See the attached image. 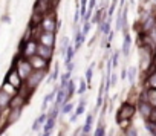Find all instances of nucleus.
<instances>
[{"label":"nucleus","instance_id":"1","mask_svg":"<svg viewBox=\"0 0 156 136\" xmlns=\"http://www.w3.org/2000/svg\"><path fill=\"white\" fill-rule=\"evenodd\" d=\"M136 112L138 110H136V106L135 104H132L130 101H124L119 106L118 112H116V122L119 124L122 121H132Z\"/></svg>","mask_w":156,"mask_h":136},{"label":"nucleus","instance_id":"2","mask_svg":"<svg viewBox=\"0 0 156 136\" xmlns=\"http://www.w3.org/2000/svg\"><path fill=\"white\" fill-rule=\"evenodd\" d=\"M14 67L17 69V72H19V75H20V78H22L23 81H26V80L29 78V75L34 72L29 60H26V58H23V57L17 58V63H16Z\"/></svg>","mask_w":156,"mask_h":136},{"label":"nucleus","instance_id":"3","mask_svg":"<svg viewBox=\"0 0 156 136\" xmlns=\"http://www.w3.org/2000/svg\"><path fill=\"white\" fill-rule=\"evenodd\" d=\"M41 31L43 32H51V34H55L57 32V28H58V22H57V17L54 12H49L43 17L41 20V25H40Z\"/></svg>","mask_w":156,"mask_h":136},{"label":"nucleus","instance_id":"4","mask_svg":"<svg viewBox=\"0 0 156 136\" xmlns=\"http://www.w3.org/2000/svg\"><path fill=\"white\" fill-rule=\"evenodd\" d=\"M37 47H38V41H37V40H28V41H23L20 57L29 60L31 57L37 55Z\"/></svg>","mask_w":156,"mask_h":136},{"label":"nucleus","instance_id":"5","mask_svg":"<svg viewBox=\"0 0 156 136\" xmlns=\"http://www.w3.org/2000/svg\"><path fill=\"white\" fill-rule=\"evenodd\" d=\"M44 77H46V71H34V72L29 75V78L25 81V84H26L31 90H35V89L38 87V84L44 80Z\"/></svg>","mask_w":156,"mask_h":136},{"label":"nucleus","instance_id":"6","mask_svg":"<svg viewBox=\"0 0 156 136\" xmlns=\"http://www.w3.org/2000/svg\"><path fill=\"white\" fill-rule=\"evenodd\" d=\"M29 63L32 66V69L34 71H48V67H49V61L41 58L40 55H34L29 58Z\"/></svg>","mask_w":156,"mask_h":136},{"label":"nucleus","instance_id":"7","mask_svg":"<svg viewBox=\"0 0 156 136\" xmlns=\"http://www.w3.org/2000/svg\"><path fill=\"white\" fill-rule=\"evenodd\" d=\"M6 81L11 84V86H14L17 90L23 86V80L20 78V75H19V72H17V69H16V67H12V69L8 72V75H6Z\"/></svg>","mask_w":156,"mask_h":136},{"label":"nucleus","instance_id":"8","mask_svg":"<svg viewBox=\"0 0 156 136\" xmlns=\"http://www.w3.org/2000/svg\"><path fill=\"white\" fill-rule=\"evenodd\" d=\"M136 110L139 112V115L145 119V121H148V118H150V115H151V110H153V107L147 103V101H144V99H138V104H136Z\"/></svg>","mask_w":156,"mask_h":136},{"label":"nucleus","instance_id":"9","mask_svg":"<svg viewBox=\"0 0 156 136\" xmlns=\"http://www.w3.org/2000/svg\"><path fill=\"white\" fill-rule=\"evenodd\" d=\"M34 12L41 14V16H46V14L52 12L51 2H48V0H37V3H35V6H34Z\"/></svg>","mask_w":156,"mask_h":136},{"label":"nucleus","instance_id":"10","mask_svg":"<svg viewBox=\"0 0 156 136\" xmlns=\"http://www.w3.org/2000/svg\"><path fill=\"white\" fill-rule=\"evenodd\" d=\"M40 44L46 46V47H52L55 46V34H51V32H41L38 40H37Z\"/></svg>","mask_w":156,"mask_h":136},{"label":"nucleus","instance_id":"11","mask_svg":"<svg viewBox=\"0 0 156 136\" xmlns=\"http://www.w3.org/2000/svg\"><path fill=\"white\" fill-rule=\"evenodd\" d=\"M139 99L147 101L153 109H156V89H147V90H144V92L141 93Z\"/></svg>","mask_w":156,"mask_h":136},{"label":"nucleus","instance_id":"12","mask_svg":"<svg viewBox=\"0 0 156 136\" xmlns=\"http://www.w3.org/2000/svg\"><path fill=\"white\" fill-rule=\"evenodd\" d=\"M37 55H40L41 58H44V60H51L52 58V55H54V49L52 47H46V46H43V44H40L38 43V47H37Z\"/></svg>","mask_w":156,"mask_h":136},{"label":"nucleus","instance_id":"13","mask_svg":"<svg viewBox=\"0 0 156 136\" xmlns=\"http://www.w3.org/2000/svg\"><path fill=\"white\" fill-rule=\"evenodd\" d=\"M20 115H22V109H9L8 118H6V127L8 125H12L14 122H17L19 118H20Z\"/></svg>","mask_w":156,"mask_h":136},{"label":"nucleus","instance_id":"14","mask_svg":"<svg viewBox=\"0 0 156 136\" xmlns=\"http://www.w3.org/2000/svg\"><path fill=\"white\" fill-rule=\"evenodd\" d=\"M28 103V99H25L22 95H16V96H12V99H11V104H9V109H23V106Z\"/></svg>","mask_w":156,"mask_h":136},{"label":"nucleus","instance_id":"15","mask_svg":"<svg viewBox=\"0 0 156 136\" xmlns=\"http://www.w3.org/2000/svg\"><path fill=\"white\" fill-rule=\"evenodd\" d=\"M84 109H86V98H81L80 99V104H78V107L75 110V113L70 116V122H76V119L80 118V115L84 113Z\"/></svg>","mask_w":156,"mask_h":136},{"label":"nucleus","instance_id":"16","mask_svg":"<svg viewBox=\"0 0 156 136\" xmlns=\"http://www.w3.org/2000/svg\"><path fill=\"white\" fill-rule=\"evenodd\" d=\"M92 124H94V113L87 115L86 122H84V125L81 127V134H90V131H92Z\"/></svg>","mask_w":156,"mask_h":136},{"label":"nucleus","instance_id":"17","mask_svg":"<svg viewBox=\"0 0 156 136\" xmlns=\"http://www.w3.org/2000/svg\"><path fill=\"white\" fill-rule=\"evenodd\" d=\"M11 96L8 93H5L2 89H0V107H2L3 110L5 109H9V104H11Z\"/></svg>","mask_w":156,"mask_h":136},{"label":"nucleus","instance_id":"18","mask_svg":"<svg viewBox=\"0 0 156 136\" xmlns=\"http://www.w3.org/2000/svg\"><path fill=\"white\" fill-rule=\"evenodd\" d=\"M130 46H132V37L129 32H124V43H122V54L127 57L130 52Z\"/></svg>","mask_w":156,"mask_h":136},{"label":"nucleus","instance_id":"19","mask_svg":"<svg viewBox=\"0 0 156 136\" xmlns=\"http://www.w3.org/2000/svg\"><path fill=\"white\" fill-rule=\"evenodd\" d=\"M48 121V115L46 113H41L35 121H34V124H32V130L34 131H37V130H40L41 128V125H44V122Z\"/></svg>","mask_w":156,"mask_h":136},{"label":"nucleus","instance_id":"20","mask_svg":"<svg viewBox=\"0 0 156 136\" xmlns=\"http://www.w3.org/2000/svg\"><path fill=\"white\" fill-rule=\"evenodd\" d=\"M2 90H3L5 93H8L11 98H12V96H16V95L19 93V90H17L14 86H11L8 81H5V83H3V86H2Z\"/></svg>","mask_w":156,"mask_h":136},{"label":"nucleus","instance_id":"21","mask_svg":"<svg viewBox=\"0 0 156 136\" xmlns=\"http://www.w3.org/2000/svg\"><path fill=\"white\" fill-rule=\"evenodd\" d=\"M57 90H58V89H55V90H52V92H51L49 95H46V96H44V99H43V106H41V109H43V110H46V107H48V104H51V103L54 101V98H55V96H57V93H58Z\"/></svg>","mask_w":156,"mask_h":136},{"label":"nucleus","instance_id":"22","mask_svg":"<svg viewBox=\"0 0 156 136\" xmlns=\"http://www.w3.org/2000/svg\"><path fill=\"white\" fill-rule=\"evenodd\" d=\"M84 40H86V35H84L83 32H78V31H76V37H75V46H73V47H75V51H76L78 47H80V46L83 44V41H84Z\"/></svg>","mask_w":156,"mask_h":136},{"label":"nucleus","instance_id":"23","mask_svg":"<svg viewBox=\"0 0 156 136\" xmlns=\"http://www.w3.org/2000/svg\"><path fill=\"white\" fill-rule=\"evenodd\" d=\"M94 136H106V125H104L103 119H101V121H100V124L97 125V130H95Z\"/></svg>","mask_w":156,"mask_h":136},{"label":"nucleus","instance_id":"24","mask_svg":"<svg viewBox=\"0 0 156 136\" xmlns=\"http://www.w3.org/2000/svg\"><path fill=\"white\" fill-rule=\"evenodd\" d=\"M73 93H75V84H73V81L70 80L69 81V84L66 86V95H67V101L73 96Z\"/></svg>","mask_w":156,"mask_h":136},{"label":"nucleus","instance_id":"25","mask_svg":"<svg viewBox=\"0 0 156 136\" xmlns=\"http://www.w3.org/2000/svg\"><path fill=\"white\" fill-rule=\"evenodd\" d=\"M145 84L148 86V89H156V72H154V74H151V75H148V78H147Z\"/></svg>","mask_w":156,"mask_h":136},{"label":"nucleus","instance_id":"26","mask_svg":"<svg viewBox=\"0 0 156 136\" xmlns=\"http://www.w3.org/2000/svg\"><path fill=\"white\" fill-rule=\"evenodd\" d=\"M73 55H75V47L69 46V49L66 51V64L72 63V58H73Z\"/></svg>","mask_w":156,"mask_h":136},{"label":"nucleus","instance_id":"27","mask_svg":"<svg viewBox=\"0 0 156 136\" xmlns=\"http://www.w3.org/2000/svg\"><path fill=\"white\" fill-rule=\"evenodd\" d=\"M100 25H101V26H100V28H101V31H103L104 34H109V31H110V19H109V20L101 22Z\"/></svg>","mask_w":156,"mask_h":136},{"label":"nucleus","instance_id":"28","mask_svg":"<svg viewBox=\"0 0 156 136\" xmlns=\"http://www.w3.org/2000/svg\"><path fill=\"white\" fill-rule=\"evenodd\" d=\"M124 136H138V130H136V127L130 125L129 128H126V130H124Z\"/></svg>","mask_w":156,"mask_h":136},{"label":"nucleus","instance_id":"29","mask_svg":"<svg viewBox=\"0 0 156 136\" xmlns=\"http://www.w3.org/2000/svg\"><path fill=\"white\" fill-rule=\"evenodd\" d=\"M72 109H73L72 103H69V101H67V103H66V104L61 107V112H60V113H63V115H67V113H70V112H72Z\"/></svg>","mask_w":156,"mask_h":136},{"label":"nucleus","instance_id":"30","mask_svg":"<svg viewBox=\"0 0 156 136\" xmlns=\"http://www.w3.org/2000/svg\"><path fill=\"white\" fill-rule=\"evenodd\" d=\"M67 49H69V38L63 37V40H61V54H66Z\"/></svg>","mask_w":156,"mask_h":136},{"label":"nucleus","instance_id":"31","mask_svg":"<svg viewBox=\"0 0 156 136\" xmlns=\"http://www.w3.org/2000/svg\"><path fill=\"white\" fill-rule=\"evenodd\" d=\"M92 72H94V64L86 71V81L87 83H90V80H92Z\"/></svg>","mask_w":156,"mask_h":136},{"label":"nucleus","instance_id":"32","mask_svg":"<svg viewBox=\"0 0 156 136\" xmlns=\"http://www.w3.org/2000/svg\"><path fill=\"white\" fill-rule=\"evenodd\" d=\"M86 89H87V86H86V83H84V80H81V81H80V89H78L76 92H78V93H80V95H83V93L86 92Z\"/></svg>","mask_w":156,"mask_h":136},{"label":"nucleus","instance_id":"33","mask_svg":"<svg viewBox=\"0 0 156 136\" xmlns=\"http://www.w3.org/2000/svg\"><path fill=\"white\" fill-rule=\"evenodd\" d=\"M89 31H90V22H84V26H83V31H81V32L86 35Z\"/></svg>","mask_w":156,"mask_h":136},{"label":"nucleus","instance_id":"34","mask_svg":"<svg viewBox=\"0 0 156 136\" xmlns=\"http://www.w3.org/2000/svg\"><path fill=\"white\" fill-rule=\"evenodd\" d=\"M148 121H150V122H153V124H156V109H153V110H151V115H150Z\"/></svg>","mask_w":156,"mask_h":136},{"label":"nucleus","instance_id":"35","mask_svg":"<svg viewBox=\"0 0 156 136\" xmlns=\"http://www.w3.org/2000/svg\"><path fill=\"white\" fill-rule=\"evenodd\" d=\"M129 80L133 83V80H135V69H133V67H130V69H129Z\"/></svg>","mask_w":156,"mask_h":136},{"label":"nucleus","instance_id":"36","mask_svg":"<svg viewBox=\"0 0 156 136\" xmlns=\"http://www.w3.org/2000/svg\"><path fill=\"white\" fill-rule=\"evenodd\" d=\"M57 75H58V69L55 67V69H54V72H52V75H51V80H55V78H57Z\"/></svg>","mask_w":156,"mask_h":136},{"label":"nucleus","instance_id":"37","mask_svg":"<svg viewBox=\"0 0 156 136\" xmlns=\"http://www.w3.org/2000/svg\"><path fill=\"white\" fill-rule=\"evenodd\" d=\"M112 61H113V64H115V66L118 64V54H115V55H113V60H112Z\"/></svg>","mask_w":156,"mask_h":136},{"label":"nucleus","instance_id":"38","mask_svg":"<svg viewBox=\"0 0 156 136\" xmlns=\"http://www.w3.org/2000/svg\"><path fill=\"white\" fill-rule=\"evenodd\" d=\"M72 69H73V63H69L67 64V72H70Z\"/></svg>","mask_w":156,"mask_h":136},{"label":"nucleus","instance_id":"39","mask_svg":"<svg viewBox=\"0 0 156 136\" xmlns=\"http://www.w3.org/2000/svg\"><path fill=\"white\" fill-rule=\"evenodd\" d=\"M3 128H5V127L2 125V122H0V133H2V131H3Z\"/></svg>","mask_w":156,"mask_h":136},{"label":"nucleus","instance_id":"40","mask_svg":"<svg viewBox=\"0 0 156 136\" xmlns=\"http://www.w3.org/2000/svg\"><path fill=\"white\" fill-rule=\"evenodd\" d=\"M2 113H3V109H2V107H0V116H2Z\"/></svg>","mask_w":156,"mask_h":136},{"label":"nucleus","instance_id":"41","mask_svg":"<svg viewBox=\"0 0 156 136\" xmlns=\"http://www.w3.org/2000/svg\"><path fill=\"white\" fill-rule=\"evenodd\" d=\"M154 8H156V0H154Z\"/></svg>","mask_w":156,"mask_h":136},{"label":"nucleus","instance_id":"42","mask_svg":"<svg viewBox=\"0 0 156 136\" xmlns=\"http://www.w3.org/2000/svg\"><path fill=\"white\" fill-rule=\"evenodd\" d=\"M48 2H52V0H48Z\"/></svg>","mask_w":156,"mask_h":136}]
</instances>
